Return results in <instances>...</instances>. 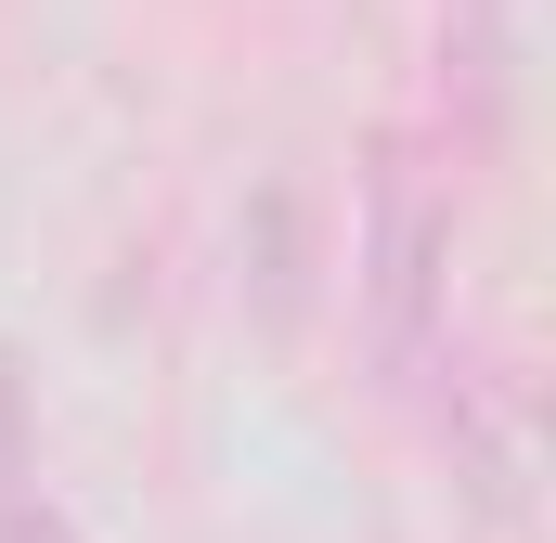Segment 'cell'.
Instances as JSON below:
<instances>
[{
    "label": "cell",
    "instance_id": "cell-1",
    "mask_svg": "<svg viewBox=\"0 0 556 543\" xmlns=\"http://www.w3.org/2000/svg\"><path fill=\"white\" fill-rule=\"evenodd\" d=\"M440 272H453V207L389 155L376 168V207H363V311H376L389 376H415L427 337H440Z\"/></svg>",
    "mask_w": 556,
    "mask_h": 543
},
{
    "label": "cell",
    "instance_id": "cell-2",
    "mask_svg": "<svg viewBox=\"0 0 556 543\" xmlns=\"http://www.w3.org/2000/svg\"><path fill=\"white\" fill-rule=\"evenodd\" d=\"M453 427H466V466H479V505H492V518H518V479H531V440H518V414L492 402L479 376H453Z\"/></svg>",
    "mask_w": 556,
    "mask_h": 543
},
{
    "label": "cell",
    "instance_id": "cell-3",
    "mask_svg": "<svg viewBox=\"0 0 556 543\" xmlns=\"http://www.w3.org/2000/svg\"><path fill=\"white\" fill-rule=\"evenodd\" d=\"M311 247H298V181H260V272H247V285H260V324H298V298H311Z\"/></svg>",
    "mask_w": 556,
    "mask_h": 543
},
{
    "label": "cell",
    "instance_id": "cell-4",
    "mask_svg": "<svg viewBox=\"0 0 556 543\" xmlns=\"http://www.w3.org/2000/svg\"><path fill=\"white\" fill-rule=\"evenodd\" d=\"M0 543H78V518H65V505H26V492H13V505H0Z\"/></svg>",
    "mask_w": 556,
    "mask_h": 543
},
{
    "label": "cell",
    "instance_id": "cell-5",
    "mask_svg": "<svg viewBox=\"0 0 556 543\" xmlns=\"http://www.w3.org/2000/svg\"><path fill=\"white\" fill-rule=\"evenodd\" d=\"M26 492V414H13V363H0V505Z\"/></svg>",
    "mask_w": 556,
    "mask_h": 543
}]
</instances>
